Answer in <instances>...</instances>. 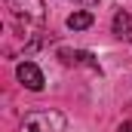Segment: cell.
Listing matches in <instances>:
<instances>
[{
	"label": "cell",
	"mask_w": 132,
	"mask_h": 132,
	"mask_svg": "<svg viewBox=\"0 0 132 132\" xmlns=\"http://www.w3.org/2000/svg\"><path fill=\"white\" fill-rule=\"evenodd\" d=\"M22 132H65V117L59 111H34L22 120Z\"/></svg>",
	"instance_id": "6da1fadb"
},
{
	"label": "cell",
	"mask_w": 132,
	"mask_h": 132,
	"mask_svg": "<svg viewBox=\"0 0 132 132\" xmlns=\"http://www.w3.org/2000/svg\"><path fill=\"white\" fill-rule=\"evenodd\" d=\"M6 6H9L15 15H25V19H34V22H40V19L46 15L43 0H6Z\"/></svg>",
	"instance_id": "7a4b0ae2"
},
{
	"label": "cell",
	"mask_w": 132,
	"mask_h": 132,
	"mask_svg": "<svg viewBox=\"0 0 132 132\" xmlns=\"http://www.w3.org/2000/svg\"><path fill=\"white\" fill-rule=\"evenodd\" d=\"M59 59L65 65H86V68H92L95 74H101V65L92 59V52H86V49H59Z\"/></svg>",
	"instance_id": "3957f363"
},
{
	"label": "cell",
	"mask_w": 132,
	"mask_h": 132,
	"mask_svg": "<svg viewBox=\"0 0 132 132\" xmlns=\"http://www.w3.org/2000/svg\"><path fill=\"white\" fill-rule=\"evenodd\" d=\"M15 77H19L28 89H34V92L43 89V74H40V68L34 65V62H22V65L15 68Z\"/></svg>",
	"instance_id": "277c9868"
},
{
	"label": "cell",
	"mask_w": 132,
	"mask_h": 132,
	"mask_svg": "<svg viewBox=\"0 0 132 132\" xmlns=\"http://www.w3.org/2000/svg\"><path fill=\"white\" fill-rule=\"evenodd\" d=\"M114 37H120V40H126V43L132 40V15L123 12V9L114 15Z\"/></svg>",
	"instance_id": "5b68a950"
},
{
	"label": "cell",
	"mask_w": 132,
	"mask_h": 132,
	"mask_svg": "<svg viewBox=\"0 0 132 132\" xmlns=\"http://www.w3.org/2000/svg\"><path fill=\"white\" fill-rule=\"evenodd\" d=\"M89 25H92V12L89 9H77V12L68 15V28L71 31H86Z\"/></svg>",
	"instance_id": "8992f818"
},
{
	"label": "cell",
	"mask_w": 132,
	"mask_h": 132,
	"mask_svg": "<svg viewBox=\"0 0 132 132\" xmlns=\"http://www.w3.org/2000/svg\"><path fill=\"white\" fill-rule=\"evenodd\" d=\"M120 132H132V123H123V126H120Z\"/></svg>",
	"instance_id": "52a82bcc"
}]
</instances>
